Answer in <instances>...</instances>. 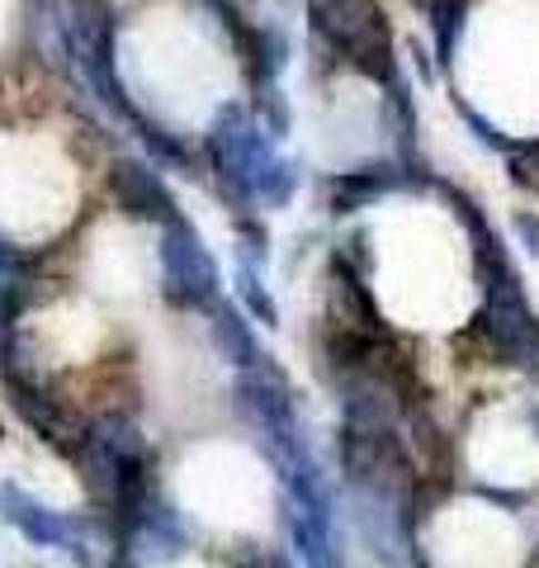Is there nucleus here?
Returning a JSON list of instances; mask_svg holds the SVG:
<instances>
[{"instance_id":"f257e3e1","label":"nucleus","mask_w":539,"mask_h":568,"mask_svg":"<svg viewBox=\"0 0 539 568\" xmlns=\"http://www.w3.org/2000/svg\"><path fill=\"white\" fill-rule=\"evenodd\" d=\"M123 71L138 100L171 123H204L237 81L232 52L209 14L194 6H156L123 39Z\"/></svg>"},{"instance_id":"9d476101","label":"nucleus","mask_w":539,"mask_h":568,"mask_svg":"<svg viewBox=\"0 0 539 568\" xmlns=\"http://www.w3.org/2000/svg\"><path fill=\"white\" fill-rule=\"evenodd\" d=\"M474 465L482 469V478H497V484H530L539 474V446L535 436L520 422L507 417H488L474 436Z\"/></svg>"},{"instance_id":"39448f33","label":"nucleus","mask_w":539,"mask_h":568,"mask_svg":"<svg viewBox=\"0 0 539 568\" xmlns=\"http://www.w3.org/2000/svg\"><path fill=\"white\" fill-rule=\"evenodd\" d=\"M175 497L194 517L218 526V530H265L275 517V484H270L265 465L242 446L213 440L180 459L175 469Z\"/></svg>"},{"instance_id":"7ed1b4c3","label":"nucleus","mask_w":539,"mask_h":568,"mask_svg":"<svg viewBox=\"0 0 539 568\" xmlns=\"http://www.w3.org/2000/svg\"><path fill=\"white\" fill-rule=\"evenodd\" d=\"M459 77L507 129H539V6L488 0L464 33Z\"/></svg>"},{"instance_id":"20e7f679","label":"nucleus","mask_w":539,"mask_h":568,"mask_svg":"<svg viewBox=\"0 0 539 568\" xmlns=\"http://www.w3.org/2000/svg\"><path fill=\"white\" fill-rule=\"evenodd\" d=\"M77 209V166L52 138L0 133V233L39 242Z\"/></svg>"},{"instance_id":"423d86ee","label":"nucleus","mask_w":539,"mask_h":568,"mask_svg":"<svg viewBox=\"0 0 539 568\" xmlns=\"http://www.w3.org/2000/svg\"><path fill=\"white\" fill-rule=\"evenodd\" d=\"M148 369H152L156 403H166L175 417L194 413V407H209L213 394H218L213 351L204 346V336L185 323H166L156 332V342L148 346Z\"/></svg>"},{"instance_id":"9b49d317","label":"nucleus","mask_w":539,"mask_h":568,"mask_svg":"<svg viewBox=\"0 0 539 568\" xmlns=\"http://www.w3.org/2000/svg\"><path fill=\"white\" fill-rule=\"evenodd\" d=\"M29 336H33V346H39L43 361L71 365L100 346V317L81 304H62V308H48V313L33 317Z\"/></svg>"},{"instance_id":"f8f14e48","label":"nucleus","mask_w":539,"mask_h":568,"mask_svg":"<svg viewBox=\"0 0 539 568\" xmlns=\"http://www.w3.org/2000/svg\"><path fill=\"white\" fill-rule=\"evenodd\" d=\"M10 6L14 0H0V43H6V33H10Z\"/></svg>"},{"instance_id":"0eeeda50","label":"nucleus","mask_w":539,"mask_h":568,"mask_svg":"<svg viewBox=\"0 0 539 568\" xmlns=\"http://www.w3.org/2000/svg\"><path fill=\"white\" fill-rule=\"evenodd\" d=\"M520 536L501 511L482 503H459L430 526V559L436 568H511Z\"/></svg>"},{"instance_id":"1a4fd4ad","label":"nucleus","mask_w":539,"mask_h":568,"mask_svg":"<svg viewBox=\"0 0 539 568\" xmlns=\"http://www.w3.org/2000/svg\"><path fill=\"white\" fill-rule=\"evenodd\" d=\"M379 133V100L365 81H336L322 95V119H317V156L327 162H355L374 148Z\"/></svg>"},{"instance_id":"f03ea898","label":"nucleus","mask_w":539,"mask_h":568,"mask_svg":"<svg viewBox=\"0 0 539 568\" xmlns=\"http://www.w3.org/2000/svg\"><path fill=\"white\" fill-rule=\"evenodd\" d=\"M379 298L407 327H449L474 304L464 237L440 209L388 204L379 219Z\"/></svg>"},{"instance_id":"6e6552de","label":"nucleus","mask_w":539,"mask_h":568,"mask_svg":"<svg viewBox=\"0 0 539 568\" xmlns=\"http://www.w3.org/2000/svg\"><path fill=\"white\" fill-rule=\"evenodd\" d=\"M90 284L114 298V304H133L152 290L156 280V246H152V233L138 223H104L95 237H90Z\"/></svg>"}]
</instances>
